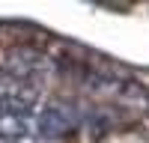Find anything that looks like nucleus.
Wrapping results in <instances>:
<instances>
[{
  "label": "nucleus",
  "mask_w": 149,
  "mask_h": 143,
  "mask_svg": "<svg viewBox=\"0 0 149 143\" xmlns=\"http://www.w3.org/2000/svg\"><path fill=\"white\" fill-rule=\"evenodd\" d=\"M78 122V110L69 104H51L39 116V134L42 137H63L66 131Z\"/></svg>",
  "instance_id": "obj_1"
},
{
  "label": "nucleus",
  "mask_w": 149,
  "mask_h": 143,
  "mask_svg": "<svg viewBox=\"0 0 149 143\" xmlns=\"http://www.w3.org/2000/svg\"><path fill=\"white\" fill-rule=\"evenodd\" d=\"M122 99H125V101L146 104V101H149V95H146V90L140 87V83H134V81H125V87H122Z\"/></svg>",
  "instance_id": "obj_3"
},
{
  "label": "nucleus",
  "mask_w": 149,
  "mask_h": 143,
  "mask_svg": "<svg viewBox=\"0 0 149 143\" xmlns=\"http://www.w3.org/2000/svg\"><path fill=\"white\" fill-rule=\"evenodd\" d=\"M24 131H27V116H21V113H3L0 116V134H3L6 140H18Z\"/></svg>",
  "instance_id": "obj_2"
}]
</instances>
